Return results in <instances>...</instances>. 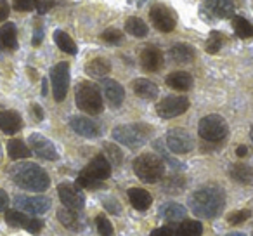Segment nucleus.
<instances>
[{"instance_id": "nucleus-1", "label": "nucleus", "mask_w": 253, "mask_h": 236, "mask_svg": "<svg viewBox=\"0 0 253 236\" xmlns=\"http://www.w3.org/2000/svg\"><path fill=\"white\" fill-rule=\"evenodd\" d=\"M191 210L196 217L201 219H213L224 210L225 194L220 186L208 184L200 189H196L189 198Z\"/></svg>"}, {"instance_id": "nucleus-2", "label": "nucleus", "mask_w": 253, "mask_h": 236, "mask_svg": "<svg viewBox=\"0 0 253 236\" xmlns=\"http://www.w3.org/2000/svg\"><path fill=\"white\" fill-rule=\"evenodd\" d=\"M11 177L19 188L26 191H45L50 186L47 172L37 163H18L12 167Z\"/></svg>"}, {"instance_id": "nucleus-3", "label": "nucleus", "mask_w": 253, "mask_h": 236, "mask_svg": "<svg viewBox=\"0 0 253 236\" xmlns=\"http://www.w3.org/2000/svg\"><path fill=\"white\" fill-rule=\"evenodd\" d=\"M134 172L142 183H158L165 174V163H163L162 156L144 153L134 160Z\"/></svg>"}, {"instance_id": "nucleus-4", "label": "nucleus", "mask_w": 253, "mask_h": 236, "mask_svg": "<svg viewBox=\"0 0 253 236\" xmlns=\"http://www.w3.org/2000/svg\"><path fill=\"white\" fill-rule=\"evenodd\" d=\"M75 99H77L78 108L88 115H99L104 109L101 91L92 82H80L75 92Z\"/></svg>"}, {"instance_id": "nucleus-5", "label": "nucleus", "mask_w": 253, "mask_h": 236, "mask_svg": "<svg viewBox=\"0 0 253 236\" xmlns=\"http://www.w3.org/2000/svg\"><path fill=\"white\" fill-rule=\"evenodd\" d=\"M151 136V127L146 124H132V125H118L113 129V139L122 142L128 148H139Z\"/></svg>"}, {"instance_id": "nucleus-6", "label": "nucleus", "mask_w": 253, "mask_h": 236, "mask_svg": "<svg viewBox=\"0 0 253 236\" xmlns=\"http://www.w3.org/2000/svg\"><path fill=\"white\" fill-rule=\"evenodd\" d=\"M227 132V122L220 115H207L198 124V134L207 142H220L225 139Z\"/></svg>"}, {"instance_id": "nucleus-7", "label": "nucleus", "mask_w": 253, "mask_h": 236, "mask_svg": "<svg viewBox=\"0 0 253 236\" xmlns=\"http://www.w3.org/2000/svg\"><path fill=\"white\" fill-rule=\"evenodd\" d=\"M50 84H52V94L57 102L64 101L70 87V64L66 61L57 63L50 70Z\"/></svg>"}, {"instance_id": "nucleus-8", "label": "nucleus", "mask_w": 253, "mask_h": 236, "mask_svg": "<svg viewBox=\"0 0 253 236\" xmlns=\"http://www.w3.org/2000/svg\"><path fill=\"white\" fill-rule=\"evenodd\" d=\"M189 108V99L186 95H167L156 104V113L162 118H175Z\"/></svg>"}, {"instance_id": "nucleus-9", "label": "nucleus", "mask_w": 253, "mask_h": 236, "mask_svg": "<svg viewBox=\"0 0 253 236\" xmlns=\"http://www.w3.org/2000/svg\"><path fill=\"white\" fill-rule=\"evenodd\" d=\"M57 193H59V198L63 201V205L66 208H71V210H82L85 207V194L80 191V188H77L75 184L70 183H63L57 186Z\"/></svg>"}, {"instance_id": "nucleus-10", "label": "nucleus", "mask_w": 253, "mask_h": 236, "mask_svg": "<svg viewBox=\"0 0 253 236\" xmlns=\"http://www.w3.org/2000/svg\"><path fill=\"white\" fill-rule=\"evenodd\" d=\"M149 16H151V21L155 25V28H158L160 32L163 33H169V32H173L177 25V19H175V14L173 11H170L167 5H162V4H156L151 7L149 11Z\"/></svg>"}, {"instance_id": "nucleus-11", "label": "nucleus", "mask_w": 253, "mask_h": 236, "mask_svg": "<svg viewBox=\"0 0 253 236\" xmlns=\"http://www.w3.org/2000/svg\"><path fill=\"white\" fill-rule=\"evenodd\" d=\"M167 146L170 151L182 155V153H189L194 148V141L191 134L184 129H172L167 134Z\"/></svg>"}, {"instance_id": "nucleus-12", "label": "nucleus", "mask_w": 253, "mask_h": 236, "mask_svg": "<svg viewBox=\"0 0 253 236\" xmlns=\"http://www.w3.org/2000/svg\"><path fill=\"white\" fill-rule=\"evenodd\" d=\"M14 205L18 210L39 215V214H45L49 210L50 200L47 196H16Z\"/></svg>"}, {"instance_id": "nucleus-13", "label": "nucleus", "mask_w": 253, "mask_h": 236, "mask_svg": "<svg viewBox=\"0 0 253 236\" xmlns=\"http://www.w3.org/2000/svg\"><path fill=\"white\" fill-rule=\"evenodd\" d=\"M70 127L73 132H77L82 138H99L102 132L101 125L97 122L90 120L88 116H71L70 118Z\"/></svg>"}, {"instance_id": "nucleus-14", "label": "nucleus", "mask_w": 253, "mask_h": 236, "mask_svg": "<svg viewBox=\"0 0 253 236\" xmlns=\"http://www.w3.org/2000/svg\"><path fill=\"white\" fill-rule=\"evenodd\" d=\"M28 141H30V148H32L33 153H35L37 156H40V158L50 160V162L59 158L56 146H54L47 138H43L42 134H32L28 138Z\"/></svg>"}, {"instance_id": "nucleus-15", "label": "nucleus", "mask_w": 253, "mask_h": 236, "mask_svg": "<svg viewBox=\"0 0 253 236\" xmlns=\"http://www.w3.org/2000/svg\"><path fill=\"white\" fill-rule=\"evenodd\" d=\"M82 172H85L87 176H90L92 179L104 183V181L111 176V163L106 160V156L97 155L95 158L90 160V163H88V165L85 167Z\"/></svg>"}, {"instance_id": "nucleus-16", "label": "nucleus", "mask_w": 253, "mask_h": 236, "mask_svg": "<svg viewBox=\"0 0 253 236\" xmlns=\"http://www.w3.org/2000/svg\"><path fill=\"white\" fill-rule=\"evenodd\" d=\"M101 87H102V94H104V97L108 99V102L113 108L122 106L123 99H125V91H123V87L118 82L111 80V78H104Z\"/></svg>"}, {"instance_id": "nucleus-17", "label": "nucleus", "mask_w": 253, "mask_h": 236, "mask_svg": "<svg viewBox=\"0 0 253 236\" xmlns=\"http://www.w3.org/2000/svg\"><path fill=\"white\" fill-rule=\"evenodd\" d=\"M21 127H23V118L18 111H12V109L0 111V129H2V132L12 136L21 131Z\"/></svg>"}, {"instance_id": "nucleus-18", "label": "nucleus", "mask_w": 253, "mask_h": 236, "mask_svg": "<svg viewBox=\"0 0 253 236\" xmlns=\"http://www.w3.org/2000/svg\"><path fill=\"white\" fill-rule=\"evenodd\" d=\"M163 54L162 50H158L156 47H148L141 52V66L144 68L146 71H158L163 68Z\"/></svg>"}, {"instance_id": "nucleus-19", "label": "nucleus", "mask_w": 253, "mask_h": 236, "mask_svg": "<svg viewBox=\"0 0 253 236\" xmlns=\"http://www.w3.org/2000/svg\"><path fill=\"white\" fill-rule=\"evenodd\" d=\"M0 49H18V30L14 23H5L4 26H0Z\"/></svg>"}, {"instance_id": "nucleus-20", "label": "nucleus", "mask_w": 253, "mask_h": 236, "mask_svg": "<svg viewBox=\"0 0 253 236\" xmlns=\"http://www.w3.org/2000/svg\"><path fill=\"white\" fill-rule=\"evenodd\" d=\"M169 54H170V57L179 64L193 63L194 57H196V50H194L189 44H175V46L170 47Z\"/></svg>"}, {"instance_id": "nucleus-21", "label": "nucleus", "mask_w": 253, "mask_h": 236, "mask_svg": "<svg viewBox=\"0 0 253 236\" xmlns=\"http://www.w3.org/2000/svg\"><path fill=\"white\" fill-rule=\"evenodd\" d=\"M165 82L170 89H175L180 92H186L193 87V77L187 71H173L165 78Z\"/></svg>"}, {"instance_id": "nucleus-22", "label": "nucleus", "mask_w": 253, "mask_h": 236, "mask_svg": "<svg viewBox=\"0 0 253 236\" xmlns=\"http://www.w3.org/2000/svg\"><path fill=\"white\" fill-rule=\"evenodd\" d=\"M205 5L211 14L218 16V18H231L234 14L232 0H205Z\"/></svg>"}, {"instance_id": "nucleus-23", "label": "nucleus", "mask_w": 253, "mask_h": 236, "mask_svg": "<svg viewBox=\"0 0 253 236\" xmlns=\"http://www.w3.org/2000/svg\"><path fill=\"white\" fill-rule=\"evenodd\" d=\"M126 194H128V200H130L132 207L137 208V210H148L153 203L151 194L142 189V188H130Z\"/></svg>"}, {"instance_id": "nucleus-24", "label": "nucleus", "mask_w": 253, "mask_h": 236, "mask_svg": "<svg viewBox=\"0 0 253 236\" xmlns=\"http://www.w3.org/2000/svg\"><path fill=\"white\" fill-rule=\"evenodd\" d=\"M132 87H134V92L141 99H148V101H151V99L158 97V85L153 84L151 80H146V78H137V80H134Z\"/></svg>"}, {"instance_id": "nucleus-25", "label": "nucleus", "mask_w": 253, "mask_h": 236, "mask_svg": "<svg viewBox=\"0 0 253 236\" xmlns=\"http://www.w3.org/2000/svg\"><path fill=\"white\" fill-rule=\"evenodd\" d=\"M231 179L239 184H252L253 183V169L246 163H234L229 170Z\"/></svg>"}, {"instance_id": "nucleus-26", "label": "nucleus", "mask_w": 253, "mask_h": 236, "mask_svg": "<svg viewBox=\"0 0 253 236\" xmlns=\"http://www.w3.org/2000/svg\"><path fill=\"white\" fill-rule=\"evenodd\" d=\"M85 71L94 78H102L111 71V63H109L106 57H95L90 63H87Z\"/></svg>"}, {"instance_id": "nucleus-27", "label": "nucleus", "mask_w": 253, "mask_h": 236, "mask_svg": "<svg viewBox=\"0 0 253 236\" xmlns=\"http://www.w3.org/2000/svg\"><path fill=\"white\" fill-rule=\"evenodd\" d=\"M160 214H162V217L165 219V221H169L173 224V222H179L186 217V208L179 203H172V201H169V203H165L162 207Z\"/></svg>"}, {"instance_id": "nucleus-28", "label": "nucleus", "mask_w": 253, "mask_h": 236, "mask_svg": "<svg viewBox=\"0 0 253 236\" xmlns=\"http://www.w3.org/2000/svg\"><path fill=\"white\" fill-rule=\"evenodd\" d=\"M57 219H59V222L64 226V228L68 229H80L82 228V222H80V217H78L77 210H71V208H59L57 210Z\"/></svg>"}, {"instance_id": "nucleus-29", "label": "nucleus", "mask_w": 253, "mask_h": 236, "mask_svg": "<svg viewBox=\"0 0 253 236\" xmlns=\"http://www.w3.org/2000/svg\"><path fill=\"white\" fill-rule=\"evenodd\" d=\"M54 42H56V46L59 47L63 52L71 54V56H75V54L78 52L77 44H75L73 39H71L66 32H63V30H56V32H54Z\"/></svg>"}, {"instance_id": "nucleus-30", "label": "nucleus", "mask_w": 253, "mask_h": 236, "mask_svg": "<svg viewBox=\"0 0 253 236\" xmlns=\"http://www.w3.org/2000/svg\"><path fill=\"white\" fill-rule=\"evenodd\" d=\"M7 153L12 160H23L32 155V149L21 141V139H11L7 142Z\"/></svg>"}, {"instance_id": "nucleus-31", "label": "nucleus", "mask_w": 253, "mask_h": 236, "mask_svg": "<svg viewBox=\"0 0 253 236\" xmlns=\"http://www.w3.org/2000/svg\"><path fill=\"white\" fill-rule=\"evenodd\" d=\"M175 235L177 236H201L203 235V226H201L200 221L189 219V221L180 222Z\"/></svg>"}, {"instance_id": "nucleus-32", "label": "nucleus", "mask_w": 253, "mask_h": 236, "mask_svg": "<svg viewBox=\"0 0 253 236\" xmlns=\"http://www.w3.org/2000/svg\"><path fill=\"white\" fill-rule=\"evenodd\" d=\"M232 28H234V33L239 39H250V37H253V23H250L243 16H236L232 19Z\"/></svg>"}, {"instance_id": "nucleus-33", "label": "nucleus", "mask_w": 253, "mask_h": 236, "mask_svg": "<svg viewBox=\"0 0 253 236\" xmlns=\"http://www.w3.org/2000/svg\"><path fill=\"white\" fill-rule=\"evenodd\" d=\"M125 30L126 33H130V35L137 37V39H142V37L148 35V25L142 21L141 18H128L125 21Z\"/></svg>"}, {"instance_id": "nucleus-34", "label": "nucleus", "mask_w": 253, "mask_h": 236, "mask_svg": "<svg viewBox=\"0 0 253 236\" xmlns=\"http://www.w3.org/2000/svg\"><path fill=\"white\" fill-rule=\"evenodd\" d=\"M30 217L26 214H23V212L19 210H9L5 212V222H7L9 226H12V228H26V224H28Z\"/></svg>"}, {"instance_id": "nucleus-35", "label": "nucleus", "mask_w": 253, "mask_h": 236, "mask_svg": "<svg viewBox=\"0 0 253 236\" xmlns=\"http://www.w3.org/2000/svg\"><path fill=\"white\" fill-rule=\"evenodd\" d=\"M184 186H186V181L180 176H170L169 179L163 183V191L170 194H179L182 193Z\"/></svg>"}, {"instance_id": "nucleus-36", "label": "nucleus", "mask_w": 253, "mask_h": 236, "mask_svg": "<svg viewBox=\"0 0 253 236\" xmlns=\"http://www.w3.org/2000/svg\"><path fill=\"white\" fill-rule=\"evenodd\" d=\"M104 153H106V160H108L109 163H113V165H122L123 153L116 144L106 142V144H104Z\"/></svg>"}, {"instance_id": "nucleus-37", "label": "nucleus", "mask_w": 253, "mask_h": 236, "mask_svg": "<svg viewBox=\"0 0 253 236\" xmlns=\"http://www.w3.org/2000/svg\"><path fill=\"white\" fill-rule=\"evenodd\" d=\"M224 42H225V37L220 32H211L207 40V52L217 54L220 50V47L224 46Z\"/></svg>"}, {"instance_id": "nucleus-38", "label": "nucleus", "mask_w": 253, "mask_h": 236, "mask_svg": "<svg viewBox=\"0 0 253 236\" xmlns=\"http://www.w3.org/2000/svg\"><path fill=\"white\" fill-rule=\"evenodd\" d=\"M155 148L158 149V153L163 156V160H167V163H169V165L172 167V169H177V170L184 169V165L179 162V160H175L173 156H170L169 153H167V149L163 148V142H162V141H156V142H155Z\"/></svg>"}, {"instance_id": "nucleus-39", "label": "nucleus", "mask_w": 253, "mask_h": 236, "mask_svg": "<svg viewBox=\"0 0 253 236\" xmlns=\"http://www.w3.org/2000/svg\"><path fill=\"white\" fill-rule=\"evenodd\" d=\"M77 183H78V186L87 188V189H99V188L102 186L101 181L92 179V177H90V176H87V174H85V172H80V174H78Z\"/></svg>"}, {"instance_id": "nucleus-40", "label": "nucleus", "mask_w": 253, "mask_h": 236, "mask_svg": "<svg viewBox=\"0 0 253 236\" xmlns=\"http://www.w3.org/2000/svg\"><path fill=\"white\" fill-rule=\"evenodd\" d=\"M95 226H97V231L101 236H113V226L109 222V219H106L104 215H97Z\"/></svg>"}, {"instance_id": "nucleus-41", "label": "nucleus", "mask_w": 253, "mask_h": 236, "mask_svg": "<svg viewBox=\"0 0 253 236\" xmlns=\"http://www.w3.org/2000/svg\"><path fill=\"white\" fill-rule=\"evenodd\" d=\"M101 39L108 44H120L123 39V33H122V30H118V28H108L102 32Z\"/></svg>"}, {"instance_id": "nucleus-42", "label": "nucleus", "mask_w": 253, "mask_h": 236, "mask_svg": "<svg viewBox=\"0 0 253 236\" xmlns=\"http://www.w3.org/2000/svg\"><path fill=\"white\" fill-rule=\"evenodd\" d=\"M250 215H252V212L246 210V208L245 210H236L227 215V222L232 226H238V224H241V222H245L246 219H250Z\"/></svg>"}, {"instance_id": "nucleus-43", "label": "nucleus", "mask_w": 253, "mask_h": 236, "mask_svg": "<svg viewBox=\"0 0 253 236\" xmlns=\"http://www.w3.org/2000/svg\"><path fill=\"white\" fill-rule=\"evenodd\" d=\"M37 2L39 0H14V9L21 12L33 11V9H37Z\"/></svg>"}, {"instance_id": "nucleus-44", "label": "nucleus", "mask_w": 253, "mask_h": 236, "mask_svg": "<svg viewBox=\"0 0 253 236\" xmlns=\"http://www.w3.org/2000/svg\"><path fill=\"white\" fill-rule=\"evenodd\" d=\"M42 228H43V221H40V219L30 217V221H28V224H26V228H25V229H26L28 233H32V235H40Z\"/></svg>"}, {"instance_id": "nucleus-45", "label": "nucleus", "mask_w": 253, "mask_h": 236, "mask_svg": "<svg viewBox=\"0 0 253 236\" xmlns=\"http://www.w3.org/2000/svg\"><path fill=\"white\" fill-rule=\"evenodd\" d=\"M54 5H56V0H39L37 2V11H39V14H45Z\"/></svg>"}, {"instance_id": "nucleus-46", "label": "nucleus", "mask_w": 253, "mask_h": 236, "mask_svg": "<svg viewBox=\"0 0 253 236\" xmlns=\"http://www.w3.org/2000/svg\"><path fill=\"white\" fill-rule=\"evenodd\" d=\"M9 12H11V5H9V2L7 0H0V23L7 19Z\"/></svg>"}, {"instance_id": "nucleus-47", "label": "nucleus", "mask_w": 253, "mask_h": 236, "mask_svg": "<svg viewBox=\"0 0 253 236\" xmlns=\"http://www.w3.org/2000/svg\"><path fill=\"white\" fill-rule=\"evenodd\" d=\"M42 40H43V30H42V26H37L35 32H33V40H32V44L37 47V46H40V44H42Z\"/></svg>"}, {"instance_id": "nucleus-48", "label": "nucleus", "mask_w": 253, "mask_h": 236, "mask_svg": "<svg viewBox=\"0 0 253 236\" xmlns=\"http://www.w3.org/2000/svg\"><path fill=\"white\" fill-rule=\"evenodd\" d=\"M151 236H175V233L170 228H167V226H163V228L155 229V231L151 233Z\"/></svg>"}, {"instance_id": "nucleus-49", "label": "nucleus", "mask_w": 253, "mask_h": 236, "mask_svg": "<svg viewBox=\"0 0 253 236\" xmlns=\"http://www.w3.org/2000/svg\"><path fill=\"white\" fill-rule=\"evenodd\" d=\"M104 203H106V208H108L109 212H113V214H118V212L122 210V208H120V203L115 200H106Z\"/></svg>"}, {"instance_id": "nucleus-50", "label": "nucleus", "mask_w": 253, "mask_h": 236, "mask_svg": "<svg viewBox=\"0 0 253 236\" xmlns=\"http://www.w3.org/2000/svg\"><path fill=\"white\" fill-rule=\"evenodd\" d=\"M9 207V196L4 189H0V212H4Z\"/></svg>"}, {"instance_id": "nucleus-51", "label": "nucleus", "mask_w": 253, "mask_h": 236, "mask_svg": "<svg viewBox=\"0 0 253 236\" xmlns=\"http://www.w3.org/2000/svg\"><path fill=\"white\" fill-rule=\"evenodd\" d=\"M32 111H33V115H35L37 120H43V109L40 108L39 104H32Z\"/></svg>"}, {"instance_id": "nucleus-52", "label": "nucleus", "mask_w": 253, "mask_h": 236, "mask_svg": "<svg viewBox=\"0 0 253 236\" xmlns=\"http://www.w3.org/2000/svg\"><path fill=\"white\" fill-rule=\"evenodd\" d=\"M236 155L239 156V158H243V156H246L248 155V148H246V146H238V148H236Z\"/></svg>"}, {"instance_id": "nucleus-53", "label": "nucleus", "mask_w": 253, "mask_h": 236, "mask_svg": "<svg viewBox=\"0 0 253 236\" xmlns=\"http://www.w3.org/2000/svg\"><path fill=\"white\" fill-rule=\"evenodd\" d=\"M42 94L47 95V80H43V89H42Z\"/></svg>"}, {"instance_id": "nucleus-54", "label": "nucleus", "mask_w": 253, "mask_h": 236, "mask_svg": "<svg viewBox=\"0 0 253 236\" xmlns=\"http://www.w3.org/2000/svg\"><path fill=\"white\" fill-rule=\"evenodd\" d=\"M227 236H245L243 233H231V235H227Z\"/></svg>"}, {"instance_id": "nucleus-55", "label": "nucleus", "mask_w": 253, "mask_h": 236, "mask_svg": "<svg viewBox=\"0 0 253 236\" xmlns=\"http://www.w3.org/2000/svg\"><path fill=\"white\" fill-rule=\"evenodd\" d=\"M250 138H252V141H253V127H252V131H250Z\"/></svg>"}]
</instances>
